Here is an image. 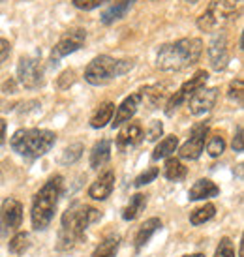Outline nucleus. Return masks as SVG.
I'll list each match as a JSON object with an SVG mask.
<instances>
[{"instance_id": "obj_25", "label": "nucleus", "mask_w": 244, "mask_h": 257, "mask_svg": "<svg viewBox=\"0 0 244 257\" xmlns=\"http://www.w3.org/2000/svg\"><path fill=\"white\" fill-rule=\"evenodd\" d=\"M164 175L167 180H182L186 177V167L180 164V160L177 158H167V162H165V167H164Z\"/></svg>"}, {"instance_id": "obj_37", "label": "nucleus", "mask_w": 244, "mask_h": 257, "mask_svg": "<svg viewBox=\"0 0 244 257\" xmlns=\"http://www.w3.org/2000/svg\"><path fill=\"white\" fill-rule=\"evenodd\" d=\"M242 126H237V136L233 137V150L235 152H242Z\"/></svg>"}, {"instance_id": "obj_36", "label": "nucleus", "mask_w": 244, "mask_h": 257, "mask_svg": "<svg viewBox=\"0 0 244 257\" xmlns=\"http://www.w3.org/2000/svg\"><path fill=\"white\" fill-rule=\"evenodd\" d=\"M10 53H12V43L4 38H0V64L10 57Z\"/></svg>"}, {"instance_id": "obj_20", "label": "nucleus", "mask_w": 244, "mask_h": 257, "mask_svg": "<svg viewBox=\"0 0 244 257\" xmlns=\"http://www.w3.org/2000/svg\"><path fill=\"white\" fill-rule=\"evenodd\" d=\"M158 229H162V220H160V218H149V220L145 221L136 235V248L137 250H141L145 244L151 240V236L154 235Z\"/></svg>"}, {"instance_id": "obj_21", "label": "nucleus", "mask_w": 244, "mask_h": 257, "mask_svg": "<svg viewBox=\"0 0 244 257\" xmlns=\"http://www.w3.org/2000/svg\"><path fill=\"white\" fill-rule=\"evenodd\" d=\"M113 113H115V103H111V101L101 103L100 107L92 113V116H90V126L96 130L107 126L109 122L113 120Z\"/></svg>"}, {"instance_id": "obj_5", "label": "nucleus", "mask_w": 244, "mask_h": 257, "mask_svg": "<svg viewBox=\"0 0 244 257\" xmlns=\"http://www.w3.org/2000/svg\"><path fill=\"white\" fill-rule=\"evenodd\" d=\"M134 68V60H118L109 55H100L86 66L85 81L94 86L107 85L111 81L126 75Z\"/></svg>"}, {"instance_id": "obj_11", "label": "nucleus", "mask_w": 244, "mask_h": 257, "mask_svg": "<svg viewBox=\"0 0 244 257\" xmlns=\"http://www.w3.org/2000/svg\"><path fill=\"white\" fill-rule=\"evenodd\" d=\"M208 136V124L207 122H201V124H195L192 128V134H190V139L186 143L180 147L179 154L182 160H197L201 156L203 149H205V139Z\"/></svg>"}, {"instance_id": "obj_22", "label": "nucleus", "mask_w": 244, "mask_h": 257, "mask_svg": "<svg viewBox=\"0 0 244 257\" xmlns=\"http://www.w3.org/2000/svg\"><path fill=\"white\" fill-rule=\"evenodd\" d=\"M145 207H147V197H145L143 193H136V195L130 197V203L126 205V208L122 210V218L126 221L136 220L137 216L145 210Z\"/></svg>"}, {"instance_id": "obj_30", "label": "nucleus", "mask_w": 244, "mask_h": 257, "mask_svg": "<svg viewBox=\"0 0 244 257\" xmlns=\"http://www.w3.org/2000/svg\"><path fill=\"white\" fill-rule=\"evenodd\" d=\"M242 92H244L242 79L238 77V79H235V81H231L229 88H227V98L233 101H237L238 105H240V103H242Z\"/></svg>"}, {"instance_id": "obj_3", "label": "nucleus", "mask_w": 244, "mask_h": 257, "mask_svg": "<svg viewBox=\"0 0 244 257\" xmlns=\"http://www.w3.org/2000/svg\"><path fill=\"white\" fill-rule=\"evenodd\" d=\"M62 186H64V179L60 175H55L34 195L30 220H32V227L36 231H43L51 223L55 210H57L58 199L62 195Z\"/></svg>"}, {"instance_id": "obj_26", "label": "nucleus", "mask_w": 244, "mask_h": 257, "mask_svg": "<svg viewBox=\"0 0 244 257\" xmlns=\"http://www.w3.org/2000/svg\"><path fill=\"white\" fill-rule=\"evenodd\" d=\"M214 214H216V207L212 203H207V205H203V207L195 208L194 212L190 214V221H192L194 225H201L205 221L212 220Z\"/></svg>"}, {"instance_id": "obj_27", "label": "nucleus", "mask_w": 244, "mask_h": 257, "mask_svg": "<svg viewBox=\"0 0 244 257\" xmlns=\"http://www.w3.org/2000/svg\"><path fill=\"white\" fill-rule=\"evenodd\" d=\"M30 246V236L29 233H15L14 238L10 240L8 244V250L10 253H14V255H19V253H25V250Z\"/></svg>"}, {"instance_id": "obj_12", "label": "nucleus", "mask_w": 244, "mask_h": 257, "mask_svg": "<svg viewBox=\"0 0 244 257\" xmlns=\"http://www.w3.org/2000/svg\"><path fill=\"white\" fill-rule=\"evenodd\" d=\"M208 60L216 72L223 70L229 62V51H227V36L223 32L214 34V38L208 43Z\"/></svg>"}, {"instance_id": "obj_10", "label": "nucleus", "mask_w": 244, "mask_h": 257, "mask_svg": "<svg viewBox=\"0 0 244 257\" xmlns=\"http://www.w3.org/2000/svg\"><path fill=\"white\" fill-rule=\"evenodd\" d=\"M86 40V30L85 29H70L66 30L64 34L60 36V40L57 42V45L51 51V58L58 60L64 58L68 55H72L75 51H79L83 47V43Z\"/></svg>"}, {"instance_id": "obj_29", "label": "nucleus", "mask_w": 244, "mask_h": 257, "mask_svg": "<svg viewBox=\"0 0 244 257\" xmlns=\"http://www.w3.org/2000/svg\"><path fill=\"white\" fill-rule=\"evenodd\" d=\"M83 145L81 143H73L70 147H66L64 152H62V156H60V164L62 165H72L75 164L81 156H83Z\"/></svg>"}, {"instance_id": "obj_7", "label": "nucleus", "mask_w": 244, "mask_h": 257, "mask_svg": "<svg viewBox=\"0 0 244 257\" xmlns=\"http://www.w3.org/2000/svg\"><path fill=\"white\" fill-rule=\"evenodd\" d=\"M17 79L25 88H40L43 85V66L36 57H21L17 62Z\"/></svg>"}, {"instance_id": "obj_40", "label": "nucleus", "mask_w": 244, "mask_h": 257, "mask_svg": "<svg viewBox=\"0 0 244 257\" xmlns=\"http://www.w3.org/2000/svg\"><path fill=\"white\" fill-rule=\"evenodd\" d=\"M188 4H197V2H199V0H186Z\"/></svg>"}, {"instance_id": "obj_8", "label": "nucleus", "mask_w": 244, "mask_h": 257, "mask_svg": "<svg viewBox=\"0 0 244 257\" xmlns=\"http://www.w3.org/2000/svg\"><path fill=\"white\" fill-rule=\"evenodd\" d=\"M207 79H208V73L205 72V70H199V72H195L194 77H190L186 83H182V86H180L179 90H177V92H175L171 98H169L167 105H165V113L173 114V111L179 107L180 103L188 101L190 98H192V94L197 92L199 88H203V86H205Z\"/></svg>"}, {"instance_id": "obj_9", "label": "nucleus", "mask_w": 244, "mask_h": 257, "mask_svg": "<svg viewBox=\"0 0 244 257\" xmlns=\"http://www.w3.org/2000/svg\"><path fill=\"white\" fill-rule=\"evenodd\" d=\"M23 205L14 197H8L0 207V235L8 236L21 227Z\"/></svg>"}, {"instance_id": "obj_24", "label": "nucleus", "mask_w": 244, "mask_h": 257, "mask_svg": "<svg viewBox=\"0 0 244 257\" xmlns=\"http://www.w3.org/2000/svg\"><path fill=\"white\" fill-rule=\"evenodd\" d=\"M120 246V238L118 236H107L103 242L96 246V250L92 251V257H115Z\"/></svg>"}, {"instance_id": "obj_34", "label": "nucleus", "mask_w": 244, "mask_h": 257, "mask_svg": "<svg viewBox=\"0 0 244 257\" xmlns=\"http://www.w3.org/2000/svg\"><path fill=\"white\" fill-rule=\"evenodd\" d=\"M164 134V124L160 120H152L149 130H147V139L149 141H158V137Z\"/></svg>"}, {"instance_id": "obj_6", "label": "nucleus", "mask_w": 244, "mask_h": 257, "mask_svg": "<svg viewBox=\"0 0 244 257\" xmlns=\"http://www.w3.org/2000/svg\"><path fill=\"white\" fill-rule=\"evenodd\" d=\"M242 0H210L208 8L197 19V29L203 32H212L227 25L237 17Z\"/></svg>"}, {"instance_id": "obj_13", "label": "nucleus", "mask_w": 244, "mask_h": 257, "mask_svg": "<svg viewBox=\"0 0 244 257\" xmlns=\"http://www.w3.org/2000/svg\"><path fill=\"white\" fill-rule=\"evenodd\" d=\"M216 100H218V88H199L197 92L192 94V98L188 100V109L190 113L195 116H201V114L208 113L210 109L214 107Z\"/></svg>"}, {"instance_id": "obj_38", "label": "nucleus", "mask_w": 244, "mask_h": 257, "mask_svg": "<svg viewBox=\"0 0 244 257\" xmlns=\"http://www.w3.org/2000/svg\"><path fill=\"white\" fill-rule=\"evenodd\" d=\"M4 139H6V120L0 118V145L4 143Z\"/></svg>"}, {"instance_id": "obj_1", "label": "nucleus", "mask_w": 244, "mask_h": 257, "mask_svg": "<svg viewBox=\"0 0 244 257\" xmlns=\"http://www.w3.org/2000/svg\"><path fill=\"white\" fill-rule=\"evenodd\" d=\"M101 218L100 210L88 207L85 203L75 201L72 207L62 214L60 223V236H58V250H70L75 244H79L85 236L88 225Z\"/></svg>"}, {"instance_id": "obj_28", "label": "nucleus", "mask_w": 244, "mask_h": 257, "mask_svg": "<svg viewBox=\"0 0 244 257\" xmlns=\"http://www.w3.org/2000/svg\"><path fill=\"white\" fill-rule=\"evenodd\" d=\"M223 150H225V139L220 132H216L212 136L208 137L207 141V152L210 158H218L223 154Z\"/></svg>"}, {"instance_id": "obj_4", "label": "nucleus", "mask_w": 244, "mask_h": 257, "mask_svg": "<svg viewBox=\"0 0 244 257\" xmlns=\"http://www.w3.org/2000/svg\"><path fill=\"white\" fill-rule=\"evenodd\" d=\"M57 143V136L51 130L42 128H30V130H17L12 139H10V147L19 156L27 158V160H36L47 154Z\"/></svg>"}, {"instance_id": "obj_39", "label": "nucleus", "mask_w": 244, "mask_h": 257, "mask_svg": "<svg viewBox=\"0 0 244 257\" xmlns=\"http://www.w3.org/2000/svg\"><path fill=\"white\" fill-rule=\"evenodd\" d=\"M184 257H205L203 253H194V255H184Z\"/></svg>"}, {"instance_id": "obj_16", "label": "nucleus", "mask_w": 244, "mask_h": 257, "mask_svg": "<svg viewBox=\"0 0 244 257\" xmlns=\"http://www.w3.org/2000/svg\"><path fill=\"white\" fill-rule=\"evenodd\" d=\"M113 188H115V173L105 171L88 188V197H92L94 201H105L113 193Z\"/></svg>"}, {"instance_id": "obj_18", "label": "nucleus", "mask_w": 244, "mask_h": 257, "mask_svg": "<svg viewBox=\"0 0 244 257\" xmlns=\"http://www.w3.org/2000/svg\"><path fill=\"white\" fill-rule=\"evenodd\" d=\"M134 2L136 0H118L115 4H111V6L101 14L100 21L103 25H113L115 21H120L122 17H126V14L130 12V8L134 6Z\"/></svg>"}, {"instance_id": "obj_35", "label": "nucleus", "mask_w": 244, "mask_h": 257, "mask_svg": "<svg viewBox=\"0 0 244 257\" xmlns=\"http://www.w3.org/2000/svg\"><path fill=\"white\" fill-rule=\"evenodd\" d=\"M73 81H75V73H73L72 70H66V72L58 77V86H60V88H68Z\"/></svg>"}, {"instance_id": "obj_33", "label": "nucleus", "mask_w": 244, "mask_h": 257, "mask_svg": "<svg viewBox=\"0 0 244 257\" xmlns=\"http://www.w3.org/2000/svg\"><path fill=\"white\" fill-rule=\"evenodd\" d=\"M158 173H160V171H158V169H156V167H149L147 171L141 173V175L137 177L136 182H134V184H136L137 188H141V186L149 184V182H152V180H154V179H156V177H158Z\"/></svg>"}, {"instance_id": "obj_32", "label": "nucleus", "mask_w": 244, "mask_h": 257, "mask_svg": "<svg viewBox=\"0 0 244 257\" xmlns=\"http://www.w3.org/2000/svg\"><path fill=\"white\" fill-rule=\"evenodd\" d=\"M105 2H109V0H73V6L77 10H83V12H90V10L103 6Z\"/></svg>"}, {"instance_id": "obj_17", "label": "nucleus", "mask_w": 244, "mask_h": 257, "mask_svg": "<svg viewBox=\"0 0 244 257\" xmlns=\"http://www.w3.org/2000/svg\"><path fill=\"white\" fill-rule=\"evenodd\" d=\"M220 193V188L208 179H201L197 180L190 192H188V197L190 201H201V199H210V197H216Z\"/></svg>"}, {"instance_id": "obj_31", "label": "nucleus", "mask_w": 244, "mask_h": 257, "mask_svg": "<svg viewBox=\"0 0 244 257\" xmlns=\"http://www.w3.org/2000/svg\"><path fill=\"white\" fill-rule=\"evenodd\" d=\"M214 257H235V248H233L231 238L223 236L222 240H220V244H218V248H216Z\"/></svg>"}, {"instance_id": "obj_15", "label": "nucleus", "mask_w": 244, "mask_h": 257, "mask_svg": "<svg viewBox=\"0 0 244 257\" xmlns=\"http://www.w3.org/2000/svg\"><path fill=\"white\" fill-rule=\"evenodd\" d=\"M141 101H143L141 92L130 94L128 98L118 105V109H116L115 120H113V128H118V126H122V124H126V122L132 120V118H134V114L137 113L139 105H141Z\"/></svg>"}, {"instance_id": "obj_2", "label": "nucleus", "mask_w": 244, "mask_h": 257, "mask_svg": "<svg viewBox=\"0 0 244 257\" xmlns=\"http://www.w3.org/2000/svg\"><path fill=\"white\" fill-rule=\"evenodd\" d=\"M203 55V42L199 38H182L173 43H164L156 55V66L164 72H180L194 66Z\"/></svg>"}, {"instance_id": "obj_23", "label": "nucleus", "mask_w": 244, "mask_h": 257, "mask_svg": "<svg viewBox=\"0 0 244 257\" xmlns=\"http://www.w3.org/2000/svg\"><path fill=\"white\" fill-rule=\"evenodd\" d=\"M179 147V137L177 136H167L158 143V147L152 152V160H162V158H169L173 152H177Z\"/></svg>"}, {"instance_id": "obj_19", "label": "nucleus", "mask_w": 244, "mask_h": 257, "mask_svg": "<svg viewBox=\"0 0 244 257\" xmlns=\"http://www.w3.org/2000/svg\"><path fill=\"white\" fill-rule=\"evenodd\" d=\"M111 160V141L109 139H101L94 145L92 152H90V167L92 169H100Z\"/></svg>"}, {"instance_id": "obj_14", "label": "nucleus", "mask_w": 244, "mask_h": 257, "mask_svg": "<svg viewBox=\"0 0 244 257\" xmlns=\"http://www.w3.org/2000/svg\"><path fill=\"white\" fill-rule=\"evenodd\" d=\"M143 137H145V132L141 124H137V122H126V126L118 132L116 147H118V150L134 149V147H137V145L143 141Z\"/></svg>"}]
</instances>
